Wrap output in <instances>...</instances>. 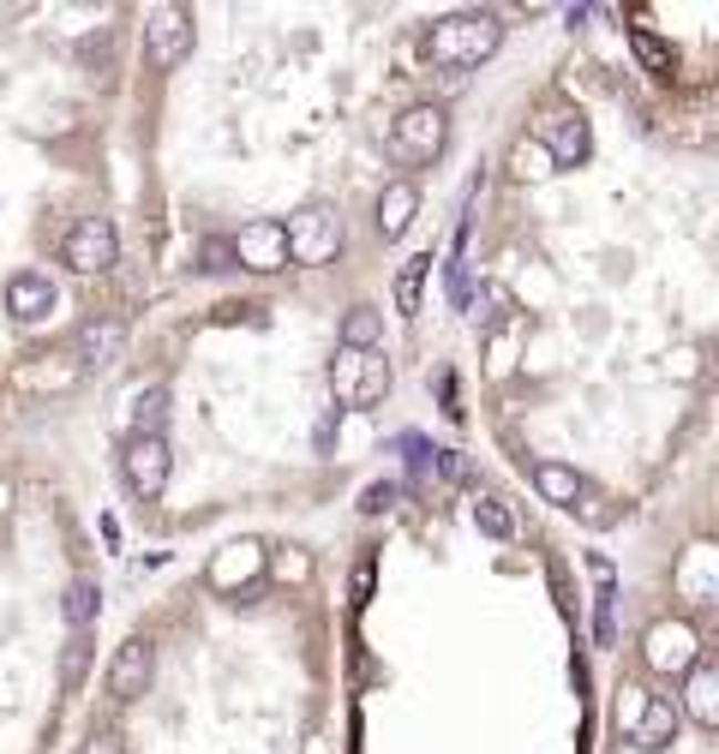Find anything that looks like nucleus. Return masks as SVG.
Segmentation results:
<instances>
[{
	"mask_svg": "<svg viewBox=\"0 0 719 754\" xmlns=\"http://www.w3.org/2000/svg\"><path fill=\"white\" fill-rule=\"evenodd\" d=\"M84 653H91V641H84V634H72L66 653H61V676H66V683H79V676H84Z\"/></svg>",
	"mask_w": 719,
	"mask_h": 754,
	"instance_id": "obj_29",
	"label": "nucleus"
},
{
	"mask_svg": "<svg viewBox=\"0 0 719 754\" xmlns=\"http://www.w3.org/2000/svg\"><path fill=\"white\" fill-rule=\"evenodd\" d=\"M534 144L552 156V168H576V162H588L594 138H588V121H582L569 102H552V109H540L534 121Z\"/></svg>",
	"mask_w": 719,
	"mask_h": 754,
	"instance_id": "obj_5",
	"label": "nucleus"
},
{
	"mask_svg": "<svg viewBox=\"0 0 719 754\" xmlns=\"http://www.w3.org/2000/svg\"><path fill=\"white\" fill-rule=\"evenodd\" d=\"M7 509H12V485L0 479V515H7Z\"/></svg>",
	"mask_w": 719,
	"mask_h": 754,
	"instance_id": "obj_34",
	"label": "nucleus"
},
{
	"mask_svg": "<svg viewBox=\"0 0 719 754\" xmlns=\"http://www.w3.org/2000/svg\"><path fill=\"white\" fill-rule=\"evenodd\" d=\"M61 258H66L72 276H102V270H114V258H121V234H114L109 216H79L72 234H66V246H61Z\"/></svg>",
	"mask_w": 719,
	"mask_h": 754,
	"instance_id": "obj_7",
	"label": "nucleus"
},
{
	"mask_svg": "<svg viewBox=\"0 0 719 754\" xmlns=\"http://www.w3.org/2000/svg\"><path fill=\"white\" fill-rule=\"evenodd\" d=\"M684 713L696 719L701 731H713V724H719V671L708 659H696L684 671Z\"/></svg>",
	"mask_w": 719,
	"mask_h": 754,
	"instance_id": "obj_16",
	"label": "nucleus"
},
{
	"mask_svg": "<svg viewBox=\"0 0 719 754\" xmlns=\"http://www.w3.org/2000/svg\"><path fill=\"white\" fill-rule=\"evenodd\" d=\"M7 312L19 323H42L54 312V282H49V276H37V270H19L7 282Z\"/></svg>",
	"mask_w": 719,
	"mask_h": 754,
	"instance_id": "obj_15",
	"label": "nucleus"
},
{
	"mask_svg": "<svg viewBox=\"0 0 719 754\" xmlns=\"http://www.w3.org/2000/svg\"><path fill=\"white\" fill-rule=\"evenodd\" d=\"M348 593H355V605H366V599H372V564H360V569H355V581H348Z\"/></svg>",
	"mask_w": 719,
	"mask_h": 754,
	"instance_id": "obj_32",
	"label": "nucleus"
},
{
	"mask_svg": "<svg viewBox=\"0 0 719 754\" xmlns=\"http://www.w3.org/2000/svg\"><path fill=\"white\" fill-rule=\"evenodd\" d=\"M414 210H420V186L414 180H390L384 198H378V234H384V240H402Z\"/></svg>",
	"mask_w": 719,
	"mask_h": 754,
	"instance_id": "obj_18",
	"label": "nucleus"
},
{
	"mask_svg": "<svg viewBox=\"0 0 719 754\" xmlns=\"http://www.w3.org/2000/svg\"><path fill=\"white\" fill-rule=\"evenodd\" d=\"M283 234H288V258L295 264H330L342 251V216L330 204H306L300 216L283 221Z\"/></svg>",
	"mask_w": 719,
	"mask_h": 754,
	"instance_id": "obj_4",
	"label": "nucleus"
},
{
	"mask_svg": "<svg viewBox=\"0 0 719 754\" xmlns=\"http://www.w3.org/2000/svg\"><path fill=\"white\" fill-rule=\"evenodd\" d=\"M444 138H450L444 102H414V109H402V114L390 121V156H396V162H414V168L444 151Z\"/></svg>",
	"mask_w": 719,
	"mask_h": 754,
	"instance_id": "obj_3",
	"label": "nucleus"
},
{
	"mask_svg": "<svg viewBox=\"0 0 719 754\" xmlns=\"http://www.w3.org/2000/svg\"><path fill=\"white\" fill-rule=\"evenodd\" d=\"M228 251H234V264L270 276V270H283V264H288V234H283V221H276V216H253V221L234 228Z\"/></svg>",
	"mask_w": 719,
	"mask_h": 754,
	"instance_id": "obj_9",
	"label": "nucleus"
},
{
	"mask_svg": "<svg viewBox=\"0 0 719 754\" xmlns=\"http://www.w3.org/2000/svg\"><path fill=\"white\" fill-rule=\"evenodd\" d=\"M330 390L342 407H372L390 395V360L378 348H336L330 360Z\"/></svg>",
	"mask_w": 719,
	"mask_h": 754,
	"instance_id": "obj_2",
	"label": "nucleus"
},
{
	"mask_svg": "<svg viewBox=\"0 0 719 754\" xmlns=\"http://www.w3.org/2000/svg\"><path fill=\"white\" fill-rule=\"evenodd\" d=\"M552 156L546 151H540V144L534 138H516V144H510V180H552Z\"/></svg>",
	"mask_w": 719,
	"mask_h": 754,
	"instance_id": "obj_25",
	"label": "nucleus"
},
{
	"mask_svg": "<svg viewBox=\"0 0 719 754\" xmlns=\"http://www.w3.org/2000/svg\"><path fill=\"white\" fill-rule=\"evenodd\" d=\"M61 611H66L72 634H84V629L96 623V611H102V587L91 581V575H79V581L66 587V605H61Z\"/></svg>",
	"mask_w": 719,
	"mask_h": 754,
	"instance_id": "obj_22",
	"label": "nucleus"
},
{
	"mask_svg": "<svg viewBox=\"0 0 719 754\" xmlns=\"http://www.w3.org/2000/svg\"><path fill=\"white\" fill-rule=\"evenodd\" d=\"M534 485H540L546 503H557V509H576L582 492H588V479H582L576 467H564V462H534Z\"/></svg>",
	"mask_w": 719,
	"mask_h": 754,
	"instance_id": "obj_19",
	"label": "nucleus"
},
{
	"mask_svg": "<svg viewBox=\"0 0 719 754\" xmlns=\"http://www.w3.org/2000/svg\"><path fill=\"white\" fill-rule=\"evenodd\" d=\"M193 54V12L186 7H156L144 12V61L156 72H174Z\"/></svg>",
	"mask_w": 719,
	"mask_h": 754,
	"instance_id": "obj_8",
	"label": "nucleus"
},
{
	"mask_svg": "<svg viewBox=\"0 0 719 754\" xmlns=\"http://www.w3.org/2000/svg\"><path fill=\"white\" fill-rule=\"evenodd\" d=\"M384 342V318L372 312V306H355V312L342 318V348H378Z\"/></svg>",
	"mask_w": 719,
	"mask_h": 754,
	"instance_id": "obj_26",
	"label": "nucleus"
},
{
	"mask_svg": "<svg viewBox=\"0 0 719 754\" xmlns=\"http://www.w3.org/2000/svg\"><path fill=\"white\" fill-rule=\"evenodd\" d=\"M629 49H636V61L654 72V79H671L678 72V54H671V42H659L648 24H629Z\"/></svg>",
	"mask_w": 719,
	"mask_h": 754,
	"instance_id": "obj_21",
	"label": "nucleus"
},
{
	"mask_svg": "<svg viewBox=\"0 0 719 754\" xmlns=\"http://www.w3.org/2000/svg\"><path fill=\"white\" fill-rule=\"evenodd\" d=\"M671 587H678V599H689V605H708L719 593V551L713 545H689L678 575H671Z\"/></svg>",
	"mask_w": 719,
	"mask_h": 754,
	"instance_id": "obj_13",
	"label": "nucleus"
},
{
	"mask_svg": "<svg viewBox=\"0 0 719 754\" xmlns=\"http://www.w3.org/2000/svg\"><path fill=\"white\" fill-rule=\"evenodd\" d=\"M425 276H432V251H414V258H402V270H396V312H408V318L420 312Z\"/></svg>",
	"mask_w": 719,
	"mask_h": 754,
	"instance_id": "obj_20",
	"label": "nucleus"
},
{
	"mask_svg": "<svg viewBox=\"0 0 719 754\" xmlns=\"http://www.w3.org/2000/svg\"><path fill=\"white\" fill-rule=\"evenodd\" d=\"M198 258H204L198 270H210V276H216V270H228V258H234V251H228V240H204Z\"/></svg>",
	"mask_w": 719,
	"mask_h": 754,
	"instance_id": "obj_31",
	"label": "nucleus"
},
{
	"mask_svg": "<svg viewBox=\"0 0 719 754\" xmlns=\"http://www.w3.org/2000/svg\"><path fill=\"white\" fill-rule=\"evenodd\" d=\"M594 641L618 647V581H599V593H594Z\"/></svg>",
	"mask_w": 719,
	"mask_h": 754,
	"instance_id": "obj_27",
	"label": "nucleus"
},
{
	"mask_svg": "<svg viewBox=\"0 0 719 754\" xmlns=\"http://www.w3.org/2000/svg\"><path fill=\"white\" fill-rule=\"evenodd\" d=\"M163 420H168V390H163V383H151V390L132 395V432L163 437Z\"/></svg>",
	"mask_w": 719,
	"mask_h": 754,
	"instance_id": "obj_23",
	"label": "nucleus"
},
{
	"mask_svg": "<svg viewBox=\"0 0 719 754\" xmlns=\"http://www.w3.org/2000/svg\"><path fill=\"white\" fill-rule=\"evenodd\" d=\"M121 348H126V323L121 318H91L79 330V365H114L121 360Z\"/></svg>",
	"mask_w": 719,
	"mask_h": 754,
	"instance_id": "obj_17",
	"label": "nucleus"
},
{
	"mask_svg": "<svg viewBox=\"0 0 719 754\" xmlns=\"http://www.w3.org/2000/svg\"><path fill=\"white\" fill-rule=\"evenodd\" d=\"M678 724H684L678 701H666V694H648V701H641V713L629 719V743H636V748H648V754H659V748H671Z\"/></svg>",
	"mask_w": 719,
	"mask_h": 754,
	"instance_id": "obj_12",
	"label": "nucleus"
},
{
	"mask_svg": "<svg viewBox=\"0 0 719 754\" xmlns=\"http://www.w3.org/2000/svg\"><path fill=\"white\" fill-rule=\"evenodd\" d=\"M121 473H126V485H132L144 503H156V497H163V485H168V443L132 432L126 450H121Z\"/></svg>",
	"mask_w": 719,
	"mask_h": 754,
	"instance_id": "obj_10",
	"label": "nucleus"
},
{
	"mask_svg": "<svg viewBox=\"0 0 719 754\" xmlns=\"http://www.w3.org/2000/svg\"><path fill=\"white\" fill-rule=\"evenodd\" d=\"M497 42H504V24H497L492 12H450V19H438L432 31H425V54L444 72H468V66L492 61Z\"/></svg>",
	"mask_w": 719,
	"mask_h": 754,
	"instance_id": "obj_1",
	"label": "nucleus"
},
{
	"mask_svg": "<svg viewBox=\"0 0 719 754\" xmlns=\"http://www.w3.org/2000/svg\"><path fill=\"white\" fill-rule=\"evenodd\" d=\"M641 659H648L654 676H684L689 664L701 659V634H696V623H684V617H659V623L641 634Z\"/></svg>",
	"mask_w": 719,
	"mask_h": 754,
	"instance_id": "obj_6",
	"label": "nucleus"
},
{
	"mask_svg": "<svg viewBox=\"0 0 719 754\" xmlns=\"http://www.w3.org/2000/svg\"><path fill=\"white\" fill-rule=\"evenodd\" d=\"M258 569H264V545H258V539H234V545H223V551H216V564H210V587L234 593V587L258 581Z\"/></svg>",
	"mask_w": 719,
	"mask_h": 754,
	"instance_id": "obj_14",
	"label": "nucleus"
},
{
	"mask_svg": "<svg viewBox=\"0 0 719 754\" xmlns=\"http://www.w3.org/2000/svg\"><path fill=\"white\" fill-rule=\"evenodd\" d=\"M156 676V647L144 641V634H132V641L114 647V664H109V701H138L144 689H151Z\"/></svg>",
	"mask_w": 719,
	"mask_h": 754,
	"instance_id": "obj_11",
	"label": "nucleus"
},
{
	"mask_svg": "<svg viewBox=\"0 0 719 754\" xmlns=\"http://www.w3.org/2000/svg\"><path fill=\"white\" fill-rule=\"evenodd\" d=\"M276 575H283V581H306V575H312V564H306V557H283V564H276Z\"/></svg>",
	"mask_w": 719,
	"mask_h": 754,
	"instance_id": "obj_33",
	"label": "nucleus"
},
{
	"mask_svg": "<svg viewBox=\"0 0 719 754\" xmlns=\"http://www.w3.org/2000/svg\"><path fill=\"white\" fill-rule=\"evenodd\" d=\"M79 754H126V736L102 724V731H91V736H84V748H79Z\"/></svg>",
	"mask_w": 719,
	"mask_h": 754,
	"instance_id": "obj_30",
	"label": "nucleus"
},
{
	"mask_svg": "<svg viewBox=\"0 0 719 754\" xmlns=\"http://www.w3.org/2000/svg\"><path fill=\"white\" fill-rule=\"evenodd\" d=\"M468 515H474V527L486 539H516V509H510L504 497H474V509H468Z\"/></svg>",
	"mask_w": 719,
	"mask_h": 754,
	"instance_id": "obj_24",
	"label": "nucleus"
},
{
	"mask_svg": "<svg viewBox=\"0 0 719 754\" xmlns=\"http://www.w3.org/2000/svg\"><path fill=\"white\" fill-rule=\"evenodd\" d=\"M396 497H402V485H396V479H372L360 492V515H384V509H396Z\"/></svg>",
	"mask_w": 719,
	"mask_h": 754,
	"instance_id": "obj_28",
	"label": "nucleus"
}]
</instances>
